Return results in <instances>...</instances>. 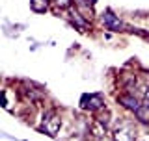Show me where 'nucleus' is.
I'll use <instances>...</instances> for the list:
<instances>
[{
	"label": "nucleus",
	"instance_id": "f257e3e1",
	"mask_svg": "<svg viewBox=\"0 0 149 141\" xmlns=\"http://www.w3.org/2000/svg\"><path fill=\"white\" fill-rule=\"evenodd\" d=\"M60 126H62V121H60V117L54 111H47L43 115V126H41V130H45L49 135H56Z\"/></svg>",
	"mask_w": 149,
	"mask_h": 141
},
{
	"label": "nucleus",
	"instance_id": "f03ea898",
	"mask_svg": "<svg viewBox=\"0 0 149 141\" xmlns=\"http://www.w3.org/2000/svg\"><path fill=\"white\" fill-rule=\"evenodd\" d=\"M80 106L84 110H90V111H97L104 108V100L99 93H91V95H82L80 98Z\"/></svg>",
	"mask_w": 149,
	"mask_h": 141
},
{
	"label": "nucleus",
	"instance_id": "7ed1b4c3",
	"mask_svg": "<svg viewBox=\"0 0 149 141\" xmlns=\"http://www.w3.org/2000/svg\"><path fill=\"white\" fill-rule=\"evenodd\" d=\"M136 139V130L130 124H121L119 128H116L114 132V141H134Z\"/></svg>",
	"mask_w": 149,
	"mask_h": 141
},
{
	"label": "nucleus",
	"instance_id": "20e7f679",
	"mask_svg": "<svg viewBox=\"0 0 149 141\" xmlns=\"http://www.w3.org/2000/svg\"><path fill=\"white\" fill-rule=\"evenodd\" d=\"M136 117L142 123H149V89L143 91V97L140 100V108L136 110Z\"/></svg>",
	"mask_w": 149,
	"mask_h": 141
},
{
	"label": "nucleus",
	"instance_id": "39448f33",
	"mask_svg": "<svg viewBox=\"0 0 149 141\" xmlns=\"http://www.w3.org/2000/svg\"><path fill=\"white\" fill-rule=\"evenodd\" d=\"M102 22H104V26L108 28V30H121V28H123V24H121V21H119V17H116L114 13L110 11V9L102 13Z\"/></svg>",
	"mask_w": 149,
	"mask_h": 141
},
{
	"label": "nucleus",
	"instance_id": "423d86ee",
	"mask_svg": "<svg viewBox=\"0 0 149 141\" xmlns=\"http://www.w3.org/2000/svg\"><path fill=\"white\" fill-rule=\"evenodd\" d=\"M118 102H119V104H123L125 108H127V110H132V111H136L138 108H140V100L132 95V93H127V95H119V97H118Z\"/></svg>",
	"mask_w": 149,
	"mask_h": 141
},
{
	"label": "nucleus",
	"instance_id": "0eeeda50",
	"mask_svg": "<svg viewBox=\"0 0 149 141\" xmlns=\"http://www.w3.org/2000/svg\"><path fill=\"white\" fill-rule=\"evenodd\" d=\"M71 21L77 24L78 30H82V32L88 28V21H86V19H82V15L77 11V9H71Z\"/></svg>",
	"mask_w": 149,
	"mask_h": 141
},
{
	"label": "nucleus",
	"instance_id": "6e6552de",
	"mask_svg": "<svg viewBox=\"0 0 149 141\" xmlns=\"http://www.w3.org/2000/svg\"><path fill=\"white\" fill-rule=\"evenodd\" d=\"M30 8L37 13H43L49 9V0H30Z\"/></svg>",
	"mask_w": 149,
	"mask_h": 141
},
{
	"label": "nucleus",
	"instance_id": "1a4fd4ad",
	"mask_svg": "<svg viewBox=\"0 0 149 141\" xmlns=\"http://www.w3.org/2000/svg\"><path fill=\"white\" fill-rule=\"evenodd\" d=\"M56 2V6H60V8H69L71 6V0H54Z\"/></svg>",
	"mask_w": 149,
	"mask_h": 141
},
{
	"label": "nucleus",
	"instance_id": "9d476101",
	"mask_svg": "<svg viewBox=\"0 0 149 141\" xmlns=\"http://www.w3.org/2000/svg\"><path fill=\"white\" fill-rule=\"evenodd\" d=\"M99 141H110V139H106V138H101V139H99Z\"/></svg>",
	"mask_w": 149,
	"mask_h": 141
}]
</instances>
